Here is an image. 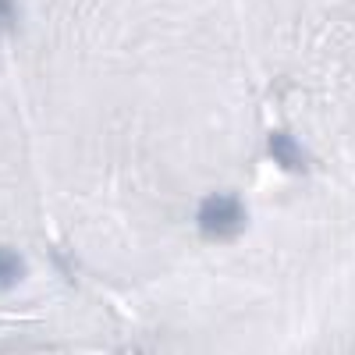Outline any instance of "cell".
<instances>
[{
	"label": "cell",
	"instance_id": "6da1fadb",
	"mask_svg": "<svg viewBox=\"0 0 355 355\" xmlns=\"http://www.w3.org/2000/svg\"><path fill=\"white\" fill-rule=\"evenodd\" d=\"M196 224H199V234L210 242H234L239 234L245 231L249 224V214H245V202L231 192H214L199 202V214H196Z\"/></svg>",
	"mask_w": 355,
	"mask_h": 355
},
{
	"label": "cell",
	"instance_id": "3957f363",
	"mask_svg": "<svg viewBox=\"0 0 355 355\" xmlns=\"http://www.w3.org/2000/svg\"><path fill=\"white\" fill-rule=\"evenodd\" d=\"M25 274H28V266H25L21 252H15V249H8V245H0V295H4V291H15V288L25 281Z\"/></svg>",
	"mask_w": 355,
	"mask_h": 355
},
{
	"label": "cell",
	"instance_id": "277c9868",
	"mask_svg": "<svg viewBox=\"0 0 355 355\" xmlns=\"http://www.w3.org/2000/svg\"><path fill=\"white\" fill-rule=\"evenodd\" d=\"M0 28L4 33L18 28V0H0Z\"/></svg>",
	"mask_w": 355,
	"mask_h": 355
},
{
	"label": "cell",
	"instance_id": "7a4b0ae2",
	"mask_svg": "<svg viewBox=\"0 0 355 355\" xmlns=\"http://www.w3.org/2000/svg\"><path fill=\"white\" fill-rule=\"evenodd\" d=\"M266 150H270V157H274L284 171H291V174H306V171H309L306 150L299 146V139H291L288 132H274L270 142H266Z\"/></svg>",
	"mask_w": 355,
	"mask_h": 355
}]
</instances>
